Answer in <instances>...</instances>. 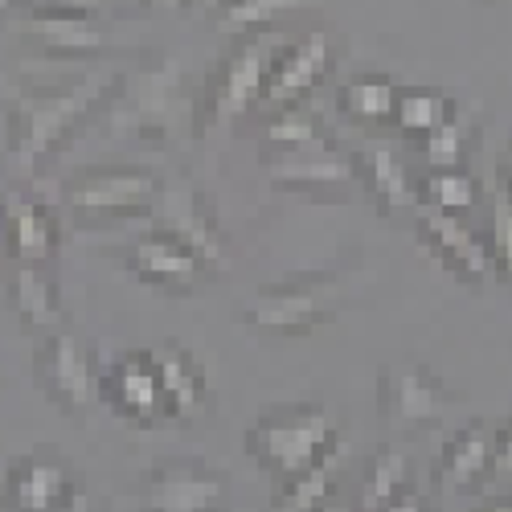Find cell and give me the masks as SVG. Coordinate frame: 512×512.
Wrapping results in <instances>:
<instances>
[{"instance_id":"6da1fadb","label":"cell","mask_w":512,"mask_h":512,"mask_svg":"<svg viewBox=\"0 0 512 512\" xmlns=\"http://www.w3.org/2000/svg\"><path fill=\"white\" fill-rule=\"evenodd\" d=\"M119 82V70H74L46 82H21L5 107V160L21 177H33L50 164L66 140L107 107Z\"/></svg>"},{"instance_id":"7a4b0ae2","label":"cell","mask_w":512,"mask_h":512,"mask_svg":"<svg viewBox=\"0 0 512 512\" xmlns=\"http://www.w3.org/2000/svg\"><path fill=\"white\" fill-rule=\"evenodd\" d=\"M107 132L152 144H185L197 136V95L185 87L181 62L160 58L136 70H119L107 99Z\"/></svg>"},{"instance_id":"3957f363","label":"cell","mask_w":512,"mask_h":512,"mask_svg":"<svg viewBox=\"0 0 512 512\" xmlns=\"http://www.w3.org/2000/svg\"><path fill=\"white\" fill-rule=\"evenodd\" d=\"M336 443H340L336 418L320 402L271 406L246 426V455L275 480L304 472L308 463L328 455Z\"/></svg>"},{"instance_id":"277c9868","label":"cell","mask_w":512,"mask_h":512,"mask_svg":"<svg viewBox=\"0 0 512 512\" xmlns=\"http://www.w3.org/2000/svg\"><path fill=\"white\" fill-rule=\"evenodd\" d=\"M340 312V275L300 271L271 287H259L242 312V324L267 336H312L328 328Z\"/></svg>"},{"instance_id":"5b68a950","label":"cell","mask_w":512,"mask_h":512,"mask_svg":"<svg viewBox=\"0 0 512 512\" xmlns=\"http://www.w3.org/2000/svg\"><path fill=\"white\" fill-rule=\"evenodd\" d=\"M271 54H275V46L263 33H242L222 54V62L213 66V74L205 82V91L197 95V127H201L197 136L230 127L242 115H250L254 107H263V82H267Z\"/></svg>"},{"instance_id":"8992f818","label":"cell","mask_w":512,"mask_h":512,"mask_svg":"<svg viewBox=\"0 0 512 512\" xmlns=\"http://www.w3.org/2000/svg\"><path fill=\"white\" fill-rule=\"evenodd\" d=\"M164 181L152 168H82L58 185L62 213L78 222H127L148 218Z\"/></svg>"},{"instance_id":"52a82bcc","label":"cell","mask_w":512,"mask_h":512,"mask_svg":"<svg viewBox=\"0 0 512 512\" xmlns=\"http://www.w3.org/2000/svg\"><path fill=\"white\" fill-rule=\"evenodd\" d=\"M66 246V213L29 189L0 193V250L13 267H54Z\"/></svg>"},{"instance_id":"ba28073f","label":"cell","mask_w":512,"mask_h":512,"mask_svg":"<svg viewBox=\"0 0 512 512\" xmlns=\"http://www.w3.org/2000/svg\"><path fill=\"white\" fill-rule=\"evenodd\" d=\"M0 504H9L13 512H87V488L70 459L33 451L9 459L0 476Z\"/></svg>"},{"instance_id":"9c48e42d","label":"cell","mask_w":512,"mask_h":512,"mask_svg":"<svg viewBox=\"0 0 512 512\" xmlns=\"http://www.w3.org/2000/svg\"><path fill=\"white\" fill-rule=\"evenodd\" d=\"M99 377L103 369L95 365L87 340L70 328H54L41 336L37 345V381L46 398L62 410V414H91L103 398H99Z\"/></svg>"},{"instance_id":"30bf717a","label":"cell","mask_w":512,"mask_h":512,"mask_svg":"<svg viewBox=\"0 0 512 512\" xmlns=\"http://www.w3.org/2000/svg\"><path fill=\"white\" fill-rule=\"evenodd\" d=\"M263 173L271 189L300 193V197H320V193H357L361 189V168L357 156L336 148L332 140L324 144H304V148H267Z\"/></svg>"},{"instance_id":"8fae6325","label":"cell","mask_w":512,"mask_h":512,"mask_svg":"<svg viewBox=\"0 0 512 512\" xmlns=\"http://www.w3.org/2000/svg\"><path fill=\"white\" fill-rule=\"evenodd\" d=\"M455 406V390L422 361H398L381 365L377 373V414L381 422L398 426V431H414V426H431L447 418Z\"/></svg>"},{"instance_id":"7c38bea8","label":"cell","mask_w":512,"mask_h":512,"mask_svg":"<svg viewBox=\"0 0 512 512\" xmlns=\"http://www.w3.org/2000/svg\"><path fill=\"white\" fill-rule=\"evenodd\" d=\"M140 504L144 512H230V488L218 467L193 455H177L148 472Z\"/></svg>"},{"instance_id":"4fadbf2b","label":"cell","mask_w":512,"mask_h":512,"mask_svg":"<svg viewBox=\"0 0 512 512\" xmlns=\"http://www.w3.org/2000/svg\"><path fill=\"white\" fill-rule=\"evenodd\" d=\"M332 62H336V50H332V37L324 29H308L304 37L279 46L271 54V66H267L263 107L279 111V107L308 103V95H316L324 87V78L332 74Z\"/></svg>"},{"instance_id":"5bb4252c","label":"cell","mask_w":512,"mask_h":512,"mask_svg":"<svg viewBox=\"0 0 512 512\" xmlns=\"http://www.w3.org/2000/svg\"><path fill=\"white\" fill-rule=\"evenodd\" d=\"M25 50L54 66H87L111 50V33L95 13H25Z\"/></svg>"},{"instance_id":"9a60e30c","label":"cell","mask_w":512,"mask_h":512,"mask_svg":"<svg viewBox=\"0 0 512 512\" xmlns=\"http://www.w3.org/2000/svg\"><path fill=\"white\" fill-rule=\"evenodd\" d=\"M148 218L156 230L193 250L209 271L226 267V234L218 230V218H213V209L197 185H164Z\"/></svg>"},{"instance_id":"2e32d148","label":"cell","mask_w":512,"mask_h":512,"mask_svg":"<svg viewBox=\"0 0 512 512\" xmlns=\"http://www.w3.org/2000/svg\"><path fill=\"white\" fill-rule=\"evenodd\" d=\"M414 230H418L422 250L431 254V259H439L455 279H463V283L496 279L488 242L472 226H463L459 213H447V209H435V205L418 201L414 205Z\"/></svg>"},{"instance_id":"e0dca14e","label":"cell","mask_w":512,"mask_h":512,"mask_svg":"<svg viewBox=\"0 0 512 512\" xmlns=\"http://www.w3.org/2000/svg\"><path fill=\"white\" fill-rule=\"evenodd\" d=\"M123 263H127V271H132L144 287L173 291V295H189L197 283H205L213 275L193 250H185L177 238H168L156 226L127 242Z\"/></svg>"},{"instance_id":"ac0fdd59","label":"cell","mask_w":512,"mask_h":512,"mask_svg":"<svg viewBox=\"0 0 512 512\" xmlns=\"http://www.w3.org/2000/svg\"><path fill=\"white\" fill-rule=\"evenodd\" d=\"M99 398L111 406L119 418L136 422V426H160L164 418V394H160V377L152 365V353H123L111 365H103L99 377Z\"/></svg>"},{"instance_id":"d6986e66","label":"cell","mask_w":512,"mask_h":512,"mask_svg":"<svg viewBox=\"0 0 512 512\" xmlns=\"http://www.w3.org/2000/svg\"><path fill=\"white\" fill-rule=\"evenodd\" d=\"M156 377H160V394H164V418L168 422H193L209 410V373L201 357L177 340L148 349Z\"/></svg>"},{"instance_id":"ffe728a7","label":"cell","mask_w":512,"mask_h":512,"mask_svg":"<svg viewBox=\"0 0 512 512\" xmlns=\"http://www.w3.org/2000/svg\"><path fill=\"white\" fill-rule=\"evenodd\" d=\"M492 443H496V426L492 422H467L447 439L435 463V488L443 492H472L476 484L488 480L492 467Z\"/></svg>"},{"instance_id":"44dd1931","label":"cell","mask_w":512,"mask_h":512,"mask_svg":"<svg viewBox=\"0 0 512 512\" xmlns=\"http://www.w3.org/2000/svg\"><path fill=\"white\" fill-rule=\"evenodd\" d=\"M357 168H361V193H369L381 213H406V209L414 213V205L422 201L418 185L410 177V168L394 156L390 144L369 140L357 152Z\"/></svg>"},{"instance_id":"7402d4cb","label":"cell","mask_w":512,"mask_h":512,"mask_svg":"<svg viewBox=\"0 0 512 512\" xmlns=\"http://www.w3.org/2000/svg\"><path fill=\"white\" fill-rule=\"evenodd\" d=\"M9 308L25 332L46 336L54 328H66V304H62V291L50 267H13Z\"/></svg>"},{"instance_id":"603a6c76","label":"cell","mask_w":512,"mask_h":512,"mask_svg":"<svg viewBox=\"0 0 512 512\" xmlns=\"http://www.w3.org/2000/svg\"><path fill=\"white\" fill-rule=\"evenodd\" d=\"M340 459H345V443H336L328 455H320L316 463H308L304 472L279 480V492L271 500L275 512H316L324 500H332Z\"/></svg>"},{"instance_id":"cb8c5ba5","label":"cell","mask_w":512,"mask_h":512,"mask_svg":"<svg viewBox=\"0 0 512 512\" xmlns=\"http://www.w3.org/2000/svg\"><path fill=\"white\" fill-rule=\"evenodd\" d=\"M398 82L390 74H357L336 91V107L361 127H386L394 115Z\"/></svg>"},{"instance_id":"d4e9b609","label":"cell","mask_w":512,"mask_h":512,"mask_svg":"<svg viewBox=\"0 0 512 512\" xmlns=\"http://www.w3.org/2000/svg\"><path fill=\"white\" fill-rule=\"evenodd\" d=\"M451 115H455V103L447 99V91H439V87H398L390 123L402 136L422 140V136H431L439 123H447Z\"/></svg>"},{"instance_id":"484cf974","label":"cell","mask_w":512,"mask_h":512,"mask_svg":"<svg viewBox=\"0 0 512 512\" xmlns=\"http://www.w3.org/2000/svg\"><path fill=\"white\" fill-rule=\"evenodd\" d=\"M402 488H410V463L398 447H377L361 472V512H377L386 500H394Z\"/></svg>"},{"instance_id":"4316f807","label":"cell","mask_w":512,"mask_h":512,"mask_svg":"<svg viewBox=\"0 0 512 512\" xmlns=\"http://www.w3.org/2000/svg\"><path fill=\"white\" fill-rule=\"evenodd\" d=\"M418 197L435 209H447V213H472L480 205V185L467 168H426V177L418 185Z\"/></svg>"},{"instance_id":"83f0119b","label":"cell","mask_w":512,"mask_h":512,"mask_svg":"<svg viewBox=\"0 0 512 512\" xmlns=\"http://www.w3.org/2000/svg\"><path fill=\"white\" fill-rule=\"evenodd\" d=\"M304 5H312V0H230L213 17H218L222 29L242 37V33H267L275 21H283L287 13H300Z\"/></svg>"},{"instance_id":"f1b7e54d","label":"cell","mask_w":512,"mask_h":512,"mask_svg":"<svg viewBox=\"0 0 512 512\" xmlns=\"http://www.w3.org/2000/svg\"><path fill=\"white\" fill-rule=\"evenodd\" d=\"M263 140H267V148H304V144H324L328 132L308 103H295V107L271 111Z\"/></svg>"},{"instance_id":"f546056e","label":"cell","mask_w":512,"mask_h":512,"mask_svg":"<svg viewBox=\"0 0 512 512\" xmlns=\"http://www.w3.org/2000/svg\"><path fill=\"white\" fill-rule=\"evenodd\" d=\"M418 148L426 156V168H463L467 152H472V123L455 111L447 123L435 127L431 136H422Z\"/></svg>"},{"instance_id":"4dcf8cb0","label":"cell","mask_w":512,"mask_h":512,"mask_svg":"<svg viewBox=\"0 0 512 512\" xmlns=\"http://www.w3.org/2000/svg\"><path fill=\"white\" fill-rule=\"evenodd\" d=\"M488 254H492V271L496 279L512 283V197L496 185L492 193V209H488Z\"/></svg>"},{"instance_id":"1f68e13d","label":"cell","mask_w":512,"mask_h":512,"mask_svg":"<svg viewBox=\"0 0 512 512\" xmlns=\"http://www.w3.org/2000/svg\"><path fill=\"white\" fill-rule=\"evenodd\" d=\"M512 476V422L496 426V443H492V467L488 480H508Z\"/></svg>"},{"instance_id":"d6a6232c","label":"cell","mask_w":512,"mask_h":512,"mask_svg":"<svg viewBox=\"0 0 512 512\" xmlns=\"http://www.w3.org/2000/svg\"><path fill=\"white\" fill-rule=\"evenodd\" d=\"M25 13H99V0H17Z\"/></svg>"},{"instance_id":"836d02e7","label":"cell","mask_w":512,"mask_h":512,"mask_svg":"<svg viewBox=\"0 0 512 512\" xmlns=\"http://www.w3.org/2000/svg\"><path fill=\"white\" fill-rule=\"evenodd\" d=\"M377 512H435L431 504H426V496L422 492H414V488H402L394 500H386Z\"/></svg>"},{"instance_id":"e575fe53","label":"cell","mask_w":512,"mask_h":512,"mask_svg":"<svg viewBox=\"0 0 512 512\" xmlns=\"http://www.w3.org/2000/svg\"><path fill=\"white\" fill-rule=\"evenodd\" d=\"M476 512H512V496H488Z\"/></svg>"},{"instance_id":"d590c367","label":"cell","mask_w":512,"mask_h":512,"mask_svg":"<svg viewBox=\"0 0 512 512\" xmlns=\"http://www.w3.org/2000/svg\"><path fill=\"white\" fill-rule=\"evenodd\" d=\"M496 185H500V189L512 197V156L504 160V168H500V181H496Z\"/></svg>"},{"instance_id":"8d00e7d4","label":"cell","mask_w":512,"mask_h":512,"mask_svg":"<svg viewBox=\"0 0 512 512\" xmlns=\"http://www.w3.org/2000/svg\"><path fill=\"white\" fill-rule=\"evenodd\" d=\"M152 9H185V5H193V0H148Z\"/></svg>"},{"instance_id":"74e56055","label":"cell","mask_w":512,"mask_h":512,"mask_svg":"<svg viewBox=\"0 0 512 512\" xmlns=\"http://www.w3.org/2000/svg\"><path fill=\"white\" fill-rule=\"evenodd\" d=\"M316 512H357V508H349V504H336V500H324Z\"/></svg>"},{"instance_id":"f35d334b","label":"cell","mask_w":512,"mask_h":512,"mask_svg":"<svg viewBox=\"0 0 512 512\" xmlns=\"http://www.w3.org/2000/svg\"><path fill=\"white\" fill-rule=\"evenodd\" d=\"M197 5H201V9H209V13H218L222 5H230V0H197Z\"/></svg>"},{"instance_id":"ab89813d","label":"cell","mask_w":512,"mask_h":512,"mask_svg":"<svg viewBox=\"0 0 512 512\" xmlns=\"http://www.w3.org/2000/svg\"><path fill=\"white\" fill-rule=\"evenodd\" d=\"M9 13H17V0H0V17H9Z\"/></svg>"},{"instance_id":"60d3db41","label":"cell","mask_w":512,"mask_h":512,"mask_svg":"<svg viewBox=\"0 0 512 512\" xmlns=\"http://www.w3.org/2000/svg\"><path fill=\"white\" fill-rule=\"evenodd\" d=\"M0 512H13V508H9V504H0Z\"/></svg>"}]
</instances>
